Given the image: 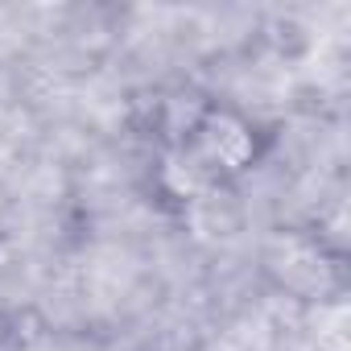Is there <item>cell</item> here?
I'll use <instances>...</instances> for the list:
<instances>
[{
    "label": "cell",
    "mask_w": 351,
    "mask_h": 351,
    "mask_svg": "<svg viewBox=\"0 0 351 351\" xmlns=\"http://www.w3.org/2000/svg\"><path fill=\"white\" fill-rule=\"evenodd\" d=\"M186 153L203 173H240L256 157V136L244 116L228 108H207L186 132Z\"/></svg>",
    "instance_id": "1"
}]
</instances>
